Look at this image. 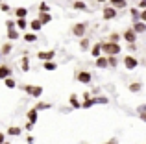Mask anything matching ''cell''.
<instances>
[{
    "mask_svg": "<svg viewBox=\"0 0 146 144\" xmlns=\"http://www.w3.org/2000/svg\"><path fill=\"white\" fill-rule=\"evenodd\" d=\"M133 30H135L137 33H144L146 32V22H143L139 18V20H133Z\"/></svg>",
    "mask_w": 146,
    "mask_h": 144,
    "instance_id": "30bf717a",
    "label": "cell"
},
{
    "mask_svg": "<svg viewBox=\"0 0 146 144\" xmlns=\"http://www.w3.org/2000/svg\"><path fill=\"white\" fill-rule=\"evenodd\" d=\"M22 39H24L26 43H35V41H37V33L35 32H28V33L22 35Z\"/></svg>",
    "mask_w": 146,
    "mask_h": 144,
    "instance_id": "2e32d148",
    "label": "cell"
},
{
    "mask_svg": "<svg viewBox=\"0 0 146 144\" xmlns=\"http://www.w3.org/2000/svg\"><path fill=\"white\" fill-rule=\"evenodd\" d=\"M11 76V67L9 65H0V79H6Z\"/></svg>",
    "mask_w": 146,
    "mask_h": 144,
    "instance_id": "7c38bea8",
    "label": "cell"
},
{
    "mask_svg": "<svg viewBox=\"0 0 146 144\" xmlns=\"http://www.w3.org/2000/svg\"><path fill=\"white\" fill-rule=\"evenodd\" d=\"M6 26H7V30H11V28H15V26H17V22H13V20H6Z\"/></svg>",
    "mask_w": 146,
    "mask_h": 144,
    "instance_id": "74e56055",
    "label": "cell"
},
{
    "mask_svg": "<svg viewBox=\"0 0 146 144\" xmlns=\"http://www.w3.org/2000/svg\"><path fill=\"white\" fill-rule=\"evenodd\" d=\"M80 48H82L83 52L89 48V37H82V41H80Z\"/></svg>",
    "mask_w": 146,
    "mask_h": 144,
    "instance_id": "4dcf8cb0",
    "label": "cell"
},
{
    "mask_svg": "<svg viewBox=\"0 0 146 144\" xmlns=\"http://www.w3.org/2000/svg\"><path fill=\"white\" fill-rule=\"evenodd\" d=\"M91 79H93V74H91L89 70H78L76 72V81L78 83L87 85V83H91Z\"/></svg>",
    "mask_w": 146,
    "mask_h": 144,
    "instance_id": "3957f363",
    "label": "cell"
},
{
    "mask_svg": "<svg viewBox=\"0 0 146 144\" xmlns=\"http://www.w3.org/2000/svg\"><path fill=\"white\" fill-rule=\"evenodd\" d=\"M37 116H39V115H37V109H35V107L28 111V120H30V122L35 124V122H37Z\"/></svg>",
    "mask_w": 146,
    "mask_h": 144,
    "instance_id": "7402d4cb",
    "label": "cell"
},
{
    "mask_svg": "<svg viewBox=\"0 0 146 144\" xmlns=\"http://www.w3.org/2000/svg\"><path fill=\"white\" fill-rule=\"evenodd\" d=\"M120 37H122V35H118L117 32H113V33L109 35V41H111V43H118V41H120Z\"/></svg>",
    "mask_w": 146,
    "mask_h": 144,
    "instance_id": "e575fe53",
    "label": "cell"
},
{
    "mask_svg": "<svg viewBox=\"0 0 146 144\" xmlns=\"http://www.w3.org/2000/svg\"><path fill=\"white\" fill-rule=\"evenodd\" d=\"M37 57H39V59H43V61H50V59H54V57H56V52H54V50L39 52V54H37Z\"/></svg>",
    "mask_w": 146,
    "mask_h": 144,
    "instance_id": "9c48e42d",
    "label": "cell"
},
{
    "mask_svg": "<svg viewBox=\"0 0 146 144\" xmlns=\"http://www.w3.org/2000/svg\"><path fill=\"white\" fill-rule=\"evenodd\" d=\"M82 144H87V142H82Z\"/></svg>",
    "mask_w": 146,
    "mask_h": 144,
    "instance_id": "681fc988",
    "label": "cell"
},
{
    "mask_svg": "<svg viewBox=\"0 0 146 144\" xmlns=\"http://www.w3.org/2000/svg\"><path fill=\"white\" fill-rule=\"evenodd\" d=\"M26 15H28V7H17V9H15V17L17 18L26 17Z\"/></svg>",
    "mask_w": 146,
    "mask_h": 144,
    "instance_id": "603a6c76",
    "label": "cell"
},
{
    "mask_svg": "<svg viewBox=\"0 0 146 144\" xmlns=\"http://www.w3.org/2000/svg\"><path fill=\"white\" fill-rule=\"evenodd\" d=\"M26 142H28V144H33V142H35V139H33L32 135H28V139H26Z\"/></svg>",
    "mask_w": 146,
    "mask_h": 144,
    "instance_id": "7bdbcfd3",
    "label": "cell"
},
{
    "mask_svg": "<svg viewBox=\"0 0 146 144\" xmlns=\"http://www.w3.org/2000/svg\"><path fill=\"white\" fill-rule=\"evenodd\" d=\"M43 26H44V24L39 20V18H33V20L30 22V28H32V32H39V30L43 28Z\"/></svg>",
    "mask_w": 146,
    "mask_h": 144,
    "instance_id": "5bb4252c",
    "label": "cell"
},
{
    "mask_svg": "<svg viewBox=\"0 0 146 144\" xmlns=\"http://www.w3.org/2000/svg\"><path fill=\"white\" fill-rule=\"evenodd\" d=\"M137 35H139V33H137L135 30H133V26H131V28H128V30H126L124 33H122V37H124V39L128 41V43H135Z\"/></svg>",
    "mask_w": 146,
    "mask_h": 144,
    "instance_id": "52a82bcc",
    "label": "cell"
},
{
    "mask_svg": "<svg viewBox=\"0 0 146 144\" xmlns=\"http://www.w3.org/2000/svg\"><path fill=\"white\" fill-rule=\"evenodd\" d=\"M0 9H2L4 13H7V11H11V6H7V4L2 2V4H0Z\"/></svg>",
    "mask_w": 146,
    "mask_h": 144,
    "instance_id": "8d00e7d4",
    "label": "cell"
},
{
    "mask_svg": "<svg viewBox=\"0 0 146 144\" xmlns=\"http://www.w3.org/2000/svg\"><path fill=\"white\" fill-rule=\"evenodd\" d=\"M107 102H109V100H107V98H96V104H107Z\"/></svg>",
    "mask_w": 146,
    "mask_h": 144,
    "instance_id": "ab89813d",
    "label": "cell"
},
{
    "mask_svg": "<svg viewBox=\"0 0 146 144\" xmlns=\"http://www.w3.org/2000/svg\"><path fill=\"white\" fill-rule=\"evenodd\" d=\"M85 32H87V22H76L74 26H72V33H74V37H85Z\"/></svg>",
    "mask_w": 146,
    "mask_h": 144,
    "instance_id": "277c9868",
    "label": "cell"
},
{
    "mask_svg": "<svg viewBox=\"0 0 146 144\" xmlns=\"http://www.w3.org/2000/svg\"><path fill=\"white\" fill-rule=\"evenodd\" d=\"M11 52H13V46H11V43L2 44V54H4V55H9Z\"/></svg>",
    "mask_w": 146,
    "mask_h": 144,
    "instance_id": "f1b7e54d",
    "label": "cell"
},
{
    "mask_svg": "<svg viewBox=\"0 0 146 144\" xmlns=\"http://www.w3.org/2000/svg\"><path fill=\"white\" fill-rule=\"evenodd\" d=\"M39 20L43 22V24L52 22V15H50V11H46V13H39Z\"/></svg>",
    "mask_w": 146,
    "mask_h": 144,
    "instance_id": "d6986e66",
    "label": "cell"
},
{
    "mask_svg": "<svg viewBox=\"0 0 146 144\" xmlns=\"http://www.w3.org/2000/svg\"><path fill=\"white\" fill-rule=\"evenodd\" d=\"M131 92H139L141 89H143V83H139V81H135V83H129V87H128Z\"/></svg>",
    "mask_w": 146,
    "mask_h": 144,
    "instance_id": "484cf974",
    "label": "cell"
},
{
    "mask_svg": "<svg viewBox=\"0 0 146 144\" xmlns=\"http://www.w3.org/2000/svg\"><path fill=\"white\" fill-rule=\"evenodd\" d=\"M141 20H143V22H146V9H143V11H141Z\"/></svg>",
    "mask_w": 146,
    "mask_h": 144,
    "instance_id": "60d3db41",
    "label": "cell"
},
{
    "mask_svg": "<svg viewBox=\"0 0 146 144\" xmlns=\"http://www.w3.org/2000/svg\"><path fill=\"white\" fill-rule=\"evenodd\" d=\"M96 2H98V4H106L107 0H96Z\"/></svg>",
    "mask_w": 146,
    "mask_h": 144,
    "instance_id": "7dc6e473",
    "label": "cell"
},
{
    "mask_svg": "<svg viewBox=\"0 0 146 144\" xmlns=\"http://www.w3.org/2000/svg\"><path fill=\"white\" fill-rule=\"evenodd\" d=\"M15 22H17V28H19V30H26V28H28V20H26V17L17 18Z\"/></svg>",
    "mask_w": 146,
    "mask_h": 144,
    "instance_id": "ffe728a7",
    "label": "cell"
},
{
    "mask_svg": "<svg viewBox=\"0 0 146 144\" xmlns=\"http://www.w3.org/2000/svg\"><path fill=\"white\" fill-rule=\"evenodd\" d=\"M4 83H6V87H7V89H15V87H17V81H15V79L11 78V76L4 79Z\"/></svg>",
    "mask_w": 146,
    "mask_h": 144,
    "instance_id": "83f0119b",
    "label": "cell"
},
{
    "mask_svg": "<svg viewBox=\"0 0 146 144\" xmlns=\"http://www.w3.org/2000/svg\"><path fill=\"white\" fill-rule=\"evenodd\" d=\"M91 55H93L94 59L102 55V43H96V44H94L93 48H91Z\"/></svg>",
    "mask_w": 146,
    "mask_h": 144,
    "instance_id": "4fadbf2b",
    "label": "cell"
},
{
    "mask_svg": "<svg viewBox=\"0 0 146 144\" xmlns=\"http://www.w3.org/2000/svg\"><path fill=\"white\" fill-rule=\"evenodd\" d=\"M109 4L113 7H117V9H122V7L128 6V0H109Z\"/></svg>",
    "mask_w": 146,
    "mask_h": 144,
    "instance_id": "9a60e30c",
    "label": "cell"
},
{
    "mask_svg": "<svg viewBox=\"0 0 146 144\" xmlns=\"http://www.w3.org/2000/svg\"><path fill=\"white\" fill-rule=\"evenodd\" d=\"M46 11H50V6L46 2H41L39 4V13H46Z\"/></svg>",
    "mask_w": 146,
    "mask_h": 144,
    "instance_id": "836d02e7",
    "label": "cell"
},
{
    "mask_svg": "<svg viewBox=\"0 0 146 144\" xmlns=\"http://www.w3.org/2000/svg\"><path fill=\"white\" fill-rule=\"evenodd\" d=\"M2 55H4V54H2V48H0V57H2Z\"/></svg>",
    "mask_w": 146,
    "mask_h": 144,
    "instance_id": "c3c4849f",
    "label": "cell"
},
{
    "mask_svg": "<svg viewBox=\"0 0 146 144\" xmlns=\"http://www.w3.org/2000/svg\"><path fill=\"white\" fill-rule=\"evenodd\" d=\"M129 13H131V18H133V20L141 18V11L137 9V7H131V9H129Z\"/></svg>",
    "mask_w": 146,
    "mask_h": 144,
    "instance_id": "1f68e13d",
    "label": "cell"
},
{
    "mask_svg": "<svg viewBox=\"0 0 146 144\" xmlns=\"http://www.w3.org/2000/svg\"><path fill=\"white\" fill-rule=\"evenodd\" d=\"M109 67H117V55H109Z\"/></svg>",
    "mask_w": 146,
    "mask_h": 144,
    "instance_id": "d590c367",
    "label": "cell"
},
{
    "mask_svg": "<svg viewBox=\"0 0 146 144\" xmlns=\"http://www.w3.org/2000/svg\"><path fill=\"white\" fill-rule=\"evenodd\" d=\"M128 44H129V46H128V48H129V50H131V52H135V50H137V46H135V43H128Z\"/></svg>",
    "mask_w": 146,
    "mask_h": 144,
    "instance_id": "b9f144b4",
    "label": "cell"
},
{
    "mask_svg": "<svg viewBox=\"0 0 146 144\" xmlns=\"http://www.w3.org/2000/svg\"><path fill=\"white\" fill-rule=\"evenodd\" d=\"M139 7H143V9H146V0H141V2H139Z\"/></svg>",
    "mask_w": 146,
    "mask_h": 144,
    "instance_id": "ee69618b",
    "label": "cell"
},
{
    "mask_svg": "<svg viewBox=\"0 0 146 144\" xmlns=\"http://www.w3.org/2000/svg\"><path fill=\"white\" fill-rule=\"evenodd\" d=\"M0 2H2V0H0Z\"/></svg>",
    "mask_w": 146,
    "mask_h": 144,
    "instance_id": "f907efd6",
    "label": "cell"
},
{
    "mask_svg": "<svg viewBox=\"0 0 146 144\" xmlns=\"http://www.w3.org/2000/svg\"><path fill=\"white\" fill-rule=\"evenodd\" d=\"M124 67L128 70H135L137 67H139V61H137V57H133V55H126L124 57Z\"/></svg>",
    "mask_w": 146,
    "mask_h": 144,
    "instance_id": "8992f818",
    "label": "cell"
},
{
    "mask_svg": "<svg viewBox=\"0 0 146 144\" xmlns=\"http://www.w3.org/2000/svg\"><path fill=\"white\" fill-rule=\"evenodd\" d=\"M4 142H6V135L0 133V144H4Z\"/></svg>",
    "mask_w": 146,
    "mask_h": 144,
    "instance_id": "f6af8a7d",
    "label": "cell"
},
{
    "mask_svg": "<svg viewBox=\"0 0 146 144\" xmlns=\"http://www.w3.org/2000/svg\"><path fill=\"white\" fill-rule=\"evenodd\" d=\"M24 127H26L28 131H32V129H33V122H30V120H28V122L24 124Z\"/></svg>",
    "mask_w": 146,
    "mask_h": 144,
    "instance_id": "f35d334b",
    "label": "cell"
},
{
    "mask_svg": "<svg viewBox=\"0 0 146 144\" xmlns=\"http://www.w3.org/2000/svg\"><path fill=\"white\" fill-rule=\"evenodd\" d=\"M21 70H22V72H28V70H30V59L26 57V55L22 57V61H21Z\"/></svg>",
    "mask_w": 146,
    "mask_h": 144,
    "instance_id": "cb8c5ba5",
    "label": "cell"
},
{
    "mask_svg": "<svg viewBox=\"0 0 146 144\" xmlns=\"http://www.w3.org/2000/svg\"><path fill=\"white\" fill-rule=\"evenodd\" d=\"M102 17L106 18V20H113V18L117 17V7H113V6H104Z\"/></svg>",
    "mask_w": 146,
    "mask_h": 144,
    "instance_id": "5b68a950",
    "label": "cell"
},
{
    "mask_svg": "<svg viewBox=\"0 0 146 144\" xmlns=\"http://www.w3.org/2000/svg\"><path fill=\"white\" fill-rule=\"evenodd\" d=\"M44 70H48V72H52V70H56L57 69V65H56V63H54L52 61V59H50V61H44Z\"/></svg>",
    "mask_w": 146,
    "mask_h": 144,
    "instance_id": "4316f807",
    "label": "cell"
},
{
    "mask_svg": "<svg viewBox=\"0 0 146 144\" xmlns=\"http://www.w3.org/2000/svg\"><path fill=\"white\" fill-rule=\"evenodd\" d=\"M72 7H74L76 11H87L89 9V6H87L83 0H74V2H72Z\"/></svg>",
    "mask_w": 146,
    "mask_h": 144,
    "instance_id": "8fae6325",
    "label": "cell"
},
{
    "mask_svg": "<svg viewBox=\"0 0 146 144\" xmlns=\"http://www.w3.org/2000/svg\"><path fill=\"white\" fill-rule=\"evenodd\" d=\"M19 37H21V33L17 32V28H11V30H7V39H9V41H17Z\"/></svg>",
    "mask_w": 146,
    "mask_h": 144,
    "instance_id": "ac0fdd59",
    "label": "cell"
},
{
    "mask_svg": "<svg viewBox=\"0 0 146 144\" xmlns=\"http://www.w3.org/2000/svg\"><path fill=\"white\" fill-rule=\"evenodd\" d=\"M106 144H118V142H117V141H115V139H111V141H107Z\"/></svg>",
    "mask_w": 146,
    "mask_h": 144,
    "instance_id": "bcb514c9",
    "label": "cell"
},
{
    "mask_svg": "<svg viewBox=\"0 0 146 144\" xmlns=\"http://www.w3.org/2000/svg\"><path fill=\"white\" fill-rule=\"evenodd\" d=\"M128 2H129V0H128Z\"/></svg>",
    "mask_w": 146,
    "mask_h": 144,
    "instance_id": "816d5d0a",
    "label": "cell"
},
{
    "mask_svg": "<svg viewBox=\"0 0 146 144\" xmlns=\"http://www.w3.org/2000/svg\"><path fill=\"white\" fill-rule=\"evenodd\" d=\"M137 111H139L141 120H143V122H146V105H139V107H137Z\"/></svg>",
    "mask_w": 146,
    "mask_h": 144,
    "instance_id": "f546056e",
    "label": "cell"
},
{
    "mask_svg": "<svg viewBox=\"0 0 146 144\" xmlns=\"http://www.w3.org/2000/svg\"><path fill=\"white\" fill-rule=\"evenodd\" d=\"M120 44L118 43H111V41H107V43H102V52L106 55H118L120 54Z\"/></svg>",
    "mask_w": 146,
    "mask_h": 144,
    "instance_id": "6da1fadb",
    "label": "cell"
},
{
    "mask_svg": "<svg viewBox=\"0 0 146 144\" xmlns=\"http://www.w3.org/2000/svg\"><path fill=\"white\" fill-rule=\"evenodd\" d=\"M7 135H11V137H19V135H21V127L9 126V127H7Z\"/></svg>",
    "mask_w": 146,
    "mask_h": 144,
    "instance_id": "44dd1931",
    "label": "cell"
},
{
    "mask_svg": "<svg viewBox=\"0 0 146 144\" xmlns=\"http://www.w3.org/2000/svg\"><path fill=\"white\" fill-rule=\"evenodd\" d=\"M94 67H98V69H107V67H109V59H107L106 55H100V57L94 59Z\"/></svg>",
    "mask_w": 146,
    "mask_h": 144,
    "instance_id": "ba28073f",
    "label": "cell"
},
{
    "mask_svg": "<svg viewBox=\"0 0 146 144\" xmlns=\"http://www.w3.org/2000/svg\"><path fill=\"white\" fill-rule=\"evenodd\" d=\"M22 89H24L26 94H30L32 98H41L43 96V87L41 85H24Z\"/></svg>",
    "mask_w": 146,
    "mask_h": 144,
    "instance_id": "7a4b0ae2",
    "label": "cell"
},
{
    "mask_svg": "<svg viewBox=\"0 0 146 144\" xmlns=\"http://www.w3.org/2000/svg\"><path fill=\"white\" fill-rule=\"evenodd\" d=\"M68 102H70V105H72V107H76V109H82V104L78 102V96H76V94H72V96L68 98Z\"/></svg>",
    "mask_w": 146,
    "mask_h": 144,
    "instance_id": "d4e9b609",
    "label": "cell"
},
{
    "mask_svg": "<svg viewBox=\"0 0 146 144\" xmlns=\"http://www.w3.org/2000/svg\"><path fill=\"white\" fill-rule=\"evenodd\" d=\"M94 104H96V98H91V96H85V100H83V104H82V109H87V107H93Z\"/></svg>",
    "mask_w": 146,
    "mask_h": 144,
    "instance_id": "e0dca14e",
    "label": "cell"
},
{
    "mask_svg": "<svg viewBox=\"0 0 146 144\" xmlns=\"http://www.w3.org/2000/svg\"><path fill=\"white\" fill-rule=\"evenodd\" d=\"M50 107H52V105L46 104V102H39V104L35 105V109H37V111H41V109H50Z\"/></svg>",
    "mask_w": 146,
    "mask_h": 144,
    "instance_id": "d6a6232c",
    "label": "cell"
}]
</instances>
